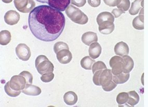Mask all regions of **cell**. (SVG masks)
<instances>
[{
  "label": "cell",
  "instance_id": "4316f807",
  "mask_svg": "<svg viewBox=\"0 0 148 107\" xmlns=\"http://www.w3.org/2000/svg\"><path fill=\"white\" fill-rule=\"evenodd\" d=\"M4 89L6 94L10 97H15L21 94V91H15L10 87V81L8 82L5 84Z\"/></svg>",
  "mask_w": 148,
  "mask_h": 107
},
{
  "label": "cell",
  "instance_id": "30bf717a",
  "mask_svg": "<svg viewBox=\"0 0 148 107\" xmlns=\"http://www.w3.org/2000/svg\"><path fill=\"white\" fill-rule=\"evenodd\" d=\"M57 59L60 63L66 64L71 61L72 54L69 49H64L56 54Z\"/></svg>",
  "mask_w": 148,
  "mask_h": 107
},
{
  "label": "cell",
  "instance_id": "5bb4252c",
  "mask_svg": "<svg viewBox=\"0 0 148 107\" xmlns=\"http://www.w3.org/2000/svg\"><path fill=\"white\" fill-rule=\"evenodd\" d=\"M101 51V46L97 42L93 43L89 46L88 53L89 56L91 57L92 59H97L100 56Z\"/></svg>",
  "mask_w": 148,
  "mask_h": 107
},
{
  "label": "cell",
  "instance_id": "44dd1931",
  "mask_svg": "<svg viewBox=\"0 0 148 107\" xmlns=\"http://www.w3.org/2000/svg\"><path fill=\"white\" fill-rule=\"evenodd\" d=\"M64 100L66 105L72 106L77 103L78 98L75 93L73 91H69L64 95Z\"/></svg>",
  "mask_w": 148,
  "mask_h": 107
},
{
  "label": "cell",
  "instance_id": "4dcf8cb0",
  "mask_svg": "<svg viewBox=\"0 0 148 107\" xmlns=\"http://www.w3.org/2000/svg\"><path fill=\"white\" fill-rule=\"evenodd\" d=\"M23 76L26 80L27 84H32L33 82V76L30 72L28 71H23L19 74Z\"/></svg>",
  "mask_w": 148,
  "mask_h": 107
},
{
  "label": "cell",
  "instance_id": "d4e9b609",
  "mask_svg": "<svg viewBox=\"0 0 148 107\" xmlns=\"http://www.w3.org/2000/svg\"><path fill=\"white\" fill-rule=\"evenodd\" d=\"M129 99L128 100L127 104L131 106H134L138 104L140 97L138 93L135 91H132L128 92Z\"/></svg>",
  "mask_w": 148,
  "mask_h": 107
},
{
  "label": "cell",
  "instance_id": "f35d334b",
  "mask_svg": "<svg viewBox=\"0 0 148 107\" xmlns=\"http://www.w3.org/2000/svg\"><path fill=\"white\" fill-rule=\"evenodd\" d=\"M2 1L3 2L5 3L6 4H8V3L12 2L13 0H2Z\"/></svg>",
  "mask_w": 148,
  "mask_h": 107
},
{
  "label": "cell",
  "instance_id": "d590c367",
  "mask_svg": "<svg viewBox=\"0 0 148 107\" xmlns=\"http://www.w3.org/2000/svg\"><path fill=\"white\" fill-rule=\"evenodd\" d=\"M111 13L114 16V17L116 18L119 17L123 14H125V12L119 8H115L113 9Z\"/></svg>",
  "mask_w": 148,
  "mask_h": 107
},
{
  "label": "cell",
  "instance_id": "e575fe53",
  "mask_svg": "<svg viewBox=\"0 0 148 107\" xmlns=\"http://www.w3.org/2000/svg\"><path fill=\"white\" fill-rule=\"evenodd\" d=\"M71 3L72 5H75L79 7H82L85 5L86 0H71Z\"/></svg>",
  "mask_w": 148,
  "mask_h": 107
},
{
  "label": "cell",
  "instance_id": "603a6c76",
  "mask_svg": "<svg viewBox=\"0 0 148 107\" xmlns=\"http://www.w3.org/2000/svg\"><path fill=\"white\" fill-rule=\"evenodd\" d=\"M96 62L90 56H85L81 61V65L83 68L86 70H91L93 64Z\"/></svg>",
  "mask_w": 148,
  "mask_h": 107
},
{
  "label": "cell",
  "instance_id": "cb8c5ba5",
  "mask_svg": "<svg viewBox=\"0 0 148 107\" xmlns=\"http://www.w3.org/2000/svg\"><path fill=\"white\" fill-rule=\"evenodd\" d=\"M130 73L122 74L118 75H113V81L115 82L116 84H123L127 81L128 79H130Z\"/></svg>",
  "mask_w": 148,
  "mask_h": 107
},
{
  "label": "cell",
  "instance_id": "ba28073f",
  "mask_svg": "<svg viewBox=\"0 0 148 107\" xmlns=\"http://www.w3.org/2000/svg\"><path fill=\"white\" fill-rule=\"evenodd\" d=\"M27 82L23 76L21 75H15L12 77L10 81V85L15 91H22L25 87Z\"/></svg>",
  "mask_w": 148,
  "mask_h": 107
},
{
  "label": "cell",
  "instance_id": "83f0119b",
  "mask_svg": "<svg viewBox=\"0 0 148 107\" xmlns=\"http://www.w3.org/2000/svg\"><path fill=\"white\" fill-rule=\"evenodd\" d=\"M107 69L106 64L102 61H97L94 63L92 66V71L94 74L96 71L99 70H103Z\"/></svg>",
  "mask_w": 148,
  "mask_h": 107
},
{
  "label": "cell",
  "instance_id": "f1b7e54d",
  "mask_svg": "<svg viewBox=\"0 0 148 107\" xmlns=\"http://www.w3.org/2000/svg\"><path fill=\"white\" fill-rule=\"evenodd\" d=\"M64 49H69V46L66 43L62 41H58L55 43L54 46V51L56 54L58 51Z\"/></svg>",
  "mask_w": 148,
  "mask_h": 107
},
{
  "label": "cell",
  "instance_id": "9c48e42d",
  "mask_svg": "<svg viewBox=\"0 0 148 107\" xmlns=\"http://www.w3.org/2000/svg\"><path fill=\"white\" fill-rule=\"evenodd\" d=\"M113 75L111 70L106 69L103 70L100 76V84L102 88L109 86L112 84L113 81Z\"/></svg>",
  "mask_w": 148,
  "mask_h": 107
},
{
  "label": "cell",
  "instance_id": "ffe728a7",
  "mask_svg": "<svg viewBox=\"0 0 148 107\" xmlns=\"http://www.w3.org/2000/svg\"><path fill=\"white\" fill-rule=\"evenodd\" d=\"M114 17L112 13L108 12H103L102 13H100L97 17V22L99 25L100 23L107 22V21H111L113 22L114 21Z\"/></svg>",
  "mask_w": 148,
  "mask_h": 107
},
{
  "label": "cell",
  "instance_id": "484cf974",
  "mask_svg": "<svg viewBox=\"0 0 148 107\" xmlns=\"http://www.w3.org/2000/svg\"><path fill=\"white\" fill-rule=\"evenodd\" d=\"M128 99H129L128 93L122 92L118 95L116 100V102H118V104L120 106V105L125 104L126 102H127Z\"/></svg>",
  "mask_w": 148,
  "mask_h": 107
},
{
  "label": "cell",
  "instance_id": "7a4b0ae2",
  "mask_svg": "<svg viewBox=\"0 0 148 107\" xmlns=\"http://www.w3.org/2000/svg\"><path fill=\"white\" fill-rule=\"evenodd\" d=\"M65 11L66 16L74 23L84 25L88 22V18L87 16L73 5H69Z\"/></svg>",
  "mask_w": 148,
  "mask_h": 107
},
{
  "label": "cell",
  "instance_id": "4fadbf2b",
  "mask_svg": "<svg viewBox=\"0 0 148 107\" xmlns=\"http://www.w3.org/2000/svg\"><path fill=\"white\" fill-rule=\"evenodd\" d=\"M114 52L119 56H122L129 54V47L127 44L123 41H120L115 45Z\"/></svg>",
  "mask_w": 148,
  "mask_h": 107
},
{
  "label": "cell",
  "instance_id": "836d02e7",
  "mask_svg": "<svg viewBox=\"0 0 148 107\" xmlns=\"http://www.w3.org/2000/svg\"><path fill=\"white\" fill-rule=\"evenodd\" d=\"M121 1L122 0H103V2L109 6L115 7L120 4Z\"/></svg>",
  "mask_w": 148,
  "mask_h": 107
},
{
  "label": "cell",
  "instance_id": "6da1fadb",
  "mask_svg": "<svg viewBox=\"0 0 148 107\" xmlns=\"http://www.w3.org/2000/svg\"><path fill=\"white\" fill-rule=\"evenodd\" d=\"M28 23L31 33L36 38L51 42L62 33L66 19L60 11L47 5H40L29 14Z\"/></svg>",
  "mask_w": 148,
  "mask_h": 107
},
{
  "label": "cell",
  "instance_id": "8d00e7d4",
  "mask_svg": "<svg viewBox=\"0 0 148 107\" xmlns=\"http://www.w3.org/2000/svg\"><path fill=\"white\" fill-rule=\"evenodd\" d=\"M90 6L92 7H97L101 4V0H87Z\"/></svg>",
  "mask_w": 148,
  "mask_h": 107
},
{
  "label": "cell",
  "instance_id": "52a82bcc",
  "mask_svg": "<svg viewBox=\"0 0 148 107\" xmlns=\"http://www.w3.org/2000/svg\"><path fill=\"white\" fill-rule=\"evenodd\" d=\"M16 54L18 58L23 61H28L31 57L30 48L25 43H19L16 48Z\"/></svg>",
  "mask_w": 148,
  "mask_h": 107
},
{
  "label": "cell",
  "instance_id": "2e32d148",
  "mask_svg": "<svg viewBox=\"0 0 148 107\" xmlns=\"http://www.w3.org/2000/svg\"><path fill=\"white\" fill-rule=\"evenodd\" d=\"M21 92L27 95L36 96L40 94L42 91L39 87L32 84H26L25 87L21 91Z\"/></svg>",
  "mask_w": 148,
  "mask_h": 107
},
{
  "label": "cell",
  "instance_id": "3957f363",
  "mask_svg": "<svg viewBox=\"0 0 148 107\" xmlns=\"http://www.w3.org/2000/svg\"><path fill=\"white\" fill-rule=\"evenodd\" d=\"M35 65L38 72L41 75L49 74L54 71V65L45 56L40 55L38 56Z\"/></svg>",
  "mask_w": 148,
  "mask_h": 107
},
{
  "label": "cell",
  "instance_id": "8fae6325",
  "mask_svg": "<svg viewBox=\"0 0 148 107\" xmlns=\"http://www.w3.org/2000/svg\"><path fill=\"white\" fill-rule=\"evenodd\" d=\"M5 22L10 26H14L18 23L21 16L19 13L15 10H10L7 12L4 15Z\"/></svg>",
  "mask_w": 148,
  "mask_h": 107
},
{
  "label": "cell",
  "instance_id": "7402d4cb",
  "mask_svg": "<svg viewBox=\"0 0 148 107\" xmlns=\"http://www.w3.org/2000/svg\"><path fill=\"white\" fill-rule=\"evenodd\" d=\"M12 36L10 31L3 30L0 32V43L2 46L7 45L10 43Z\"/></svg>",
  "mask_w": 148,
  "mask_h": 107
},
{
  "label": "cell",
  "instance_id": "d6986e66",
  "mask_svg": "<svg viewBox=\"0 0 148 107\" xmlns=\"http://www.w3.org/2000/svg\"><path fill=\"white\" fill-rule=\"evenodd\" d=\"M144 6V0H135L132 4L129 13L131 15L138 14Z\"/></svg>",
  "mask_w": 148,
  "mask_h": 107
},
{
  "label": "cell",
  "instance_id": "d6a6232c",
  "mask_svg": "<svg viewBox=\"0 0 148 107\" xmlns=\"http://www.w3.org/2000/svg\"><path fill=\"white\" fill-rule=\"evenodd\" d=\"M102 71V70H99V71H96L94 74L92 80H93L94 83L97 86H101L100 84L99 79L100 76V74L101 73Z\"/></svg>",
  "mask_w": 148,
  "mask_h": 107
},
{
  "label": "cell",
  "instance_id": "5b68a950",
  "mask_svg": "<svg viewBox=\"0 0 148 107\" xmlns=\"http://www.w3.org/2000/svg\"><path fill=\"white\" fill-rule=\"evenodd\" d=\"M38 2L46 3L51 7L60 12L66 10L70 5L71 0H36Z\"/></svg>",
  "mask_w": 148,
  "mask_h": 107
},
{
  "label": "cell",
  "instance_id": "ac0fdd59",
  "mask_svg": "<svg viewBox=\"0 0 148 107\" xmlns=\"http://www.w3.org/2000/svg\"><path fill=\"white\" fill-rule=\"evenodd\" d=\"M122 58L123 59V72L125 74L130 73L133 70L134 66V62L133 59L127 55L122 56Z\"/></svg>",
  "mask_w": 148,
  "mask_h": 107
},
{
  "label": "cell",
  "instance_id": "f546056e",
  "mask_svg": "<svg viewBox=\"0 0 148 107\" xmlns=\"http://www.w3.org/2000/svg\"><path fill=\"white\" fill-rule=\"evenodd\" d=\"M130 0H122L120 4L117 6L118 8L126 12L130 7Z\"/></svg>",
  "mask_w": 148,
  "mask_h": 107
},
{
  "label": "cell",
  "instance_id": "8992f818",
  "mask_svg": "<svg viewBox=\"0 0 148 107\" xmlns=\"http://www.w3.org/2000/svg\"><path fill=\"white\" fill-rule=\"evenodd\" d=\"M123 59L120 56H113L109 62L110 66L112 68V73L113 75H118L123 72Z\"/></svg>",
  "mask_w": 148,
  "mask_h": 107
},
{
  "label": "cell",
  "instance_id": "74e56055",
  "mask_svg": "<svg viewBox=\"0 0 148 107\" xmlns=\"http://www.w3.org/2000/svg\"><path fill=\"white\" fill-rule=\"evenodd\" d=\"M116 86H117V84H116L114 82H113L112 84H110L109 86L106 87L102 88V89L106 92H110L114 89Z\"/></svg>",
  "mask_w": 148,
  "mask_h": 107
},
{
  "label": "cell",
  "instance_id": "e0dca14e",
  "mask_svg": "<svg viewBox=\"0 0 148 107\" xmlns=\"http://www.w3.org/2000/svg\"><path fill=\"white\" fill-rule=\"evenodd\" d=\"M133 26L134 28L138 30H143L144 29V8H143L139 15L136 17L133 21Z\"/></svg>",
  "mask_w": 148,
  "mask_h": 107
},
{
  "label": "cell",
  "instance_id": "277c9868",
  "mask_svg": "<svg viewBox=\"0 0 148 107\" xmlns=\"http://www.w3.org/2000/svg\"><path fill=\"white\" fill-rule=\"evenodd\" d=\"M16 9L21 13H28L35 7L36 3L33 0H14Z\"/></svg>",
  "mask_w": 148,
  "mask_h": 107
},
{
  "label": "cell",
  "instance_id": "9a60e30c",
  "mask_svg": "<svg viewBox=\"0 0 148 107\" xmlns=\"http://www.w3.org/2000/svg\"><path fill=\"white\" fill-rule=\"evenodd\" d=\"M82 41L87 46H90L92 43L97 42L98 36L97 34L93 32H87L82 35Z\"/></svg>",
  "mask_w": 148,
  "mask_h": 107
},
{
  "label": "cell",
  "instance_id": "ab89813d",
  "mask_svg": "<svg viewBox=\"0 0 148 107\" xmlns=\"http://www.w3.org/2000/svg\"><path fill=\"white\" fill-rule=\"evenodd\" d=\"M143 75H144V74H143V76H142V80H143V81H142V83H143Z\"/></svg>",
  "mask_w": 148,
  "mask_h": 107
},
{
  "label": "cell",
  "instance_id": "1f68e13d",
  "mask_svg": "<svg viewBox=\"0 0 148 107\" xmlns=\"http://www.w3.org/2000/svg\"><path fill=\"white\" fill-rule=\"evenodd\" d=\"M54 76L55 75L53 74V72L43 74L41 77V80L42 81L45 83H48L54 79Z\"/></svg>",
  "mask_w": 148,
  "mask_h": 107
},
{
  "label": "cell",
  "instance_id": "7c38bea8",
  "mask_svg": "<svg viewBox=\"0 0 148 107\" xmlns=\"http://www.w3.org/2000/svg\"><path fill=\"white\" fill-rule=\"evenodd\" d=\"M98 26V29L100 33L105 35H108L112 33L115 28L114 22L111 21L102 22Z\"/></svg>",
  "mask_w": 148,
  "mask_h": 107
}]
</instances>
